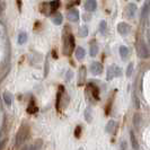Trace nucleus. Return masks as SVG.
Listing matches in <instances>:
<instances>
[{
  "mask_svg": "<svg viewBox=\"0 0 150 150\" xmlns=\"http://www.w3.org/2000/svg\"><path fill=\"white\" fill-rule=\"evenodd\" d=\"M67 34L64 33V38H63V54L64 55H70L71 52L75 49V38L74 35L69 32V28L67 26Z\"/></svg>",
  "mask_w": 150,
  "mask_h": 150,
  "instance_id": "f257e3e1",
  "label": "nucleus"
},
{
  "mask_svg": "<svg viewBox=\"0 0 150 150\" xmlns=\"http://www.w3.org/2000/svg\"><path fill=\"white\" fill-rule=\"evenodd\" d=\"M28 132H30L28 127H27V125H22L21 130L18 131V133H17V135H16V144H17V146L22 144V143L27 139Z\"/></svg>",
  "mask_w": 150,
  "mask_h": 150,
  "instance_id": "f03ea898",
  "label": "nucleus"
},
{
  "mask_svg": "<svg viewBox=\"0 0 150 150\" xmlns=\"http://www.w3.org/2000/svg\"><path fill=\"white\" fill-rule=\"evenodd\" d=\"M137 51H138V55H139L141 59H147V58H149V55H150L149 49H148V46L146 45V43H144L143 41H140V42L138 43Z\"/></svg>",
  "mask_w": 150,
  "mask_h": 150,
  "instance_id": "7ed1b4c3",
  "label": "nucleus"
},
{
  "mask_svg": "<svg viewBox=\"0 0 150 150\" xmlns=\"http://www.w3.org/2000/svg\"><path fill=\"white\" fill-rule=\"evenodd\" d=\"M122 75V70L117 66H111L107 69V80H111L114 77H120Z\"/></svg>",
  "mask_w": 150,
  "mask_h": 150,
  "instance_id": "20e7f679",
  "label": "nucleus"
},
{
  "mask_svg": "<svg viewBox=\"0 0 150 150\" xmlns=\"http://www.w3.org/2000/svg\"><path fill=\"white\" fill-rule=\"evenodd\" d=\"M137 9L138 8L134 4H129L125 7V10H124V16L127 18H134L135 14H137Z\"/></svg>",
  "mask_w": 150,
  "mask_h": 150,
  "instance_id": "39448f33",
  "label": "nucleus"
},
{
  "mask_svg": "<svg viewBox=\"0 0 150 150\" xmlns=\"http://www.w3.org/2000/svg\"><path fill=\"white\" fill-rule=\"evenodd\" d=\"M90 72L95 76L100 75L103 72V66H102V63H99V62H93L91 66H90Z\"/></svg>",
  "mask_w": 150,
  "mask_h": 150,
  "instance_id": "423d86ee",
  "label": "nucleus"
},
{
  "mask_svg": "<svg viewBox=\"0 0 150 150\" xmlns=\"http://www.w3.org/2000/svg\"><path fill=\"white\" fill-rule=\"evenodd\" d=\"M67 17L70 22H77V21L79 19V11H78V9L71 8V9L68 11Z\"/></svg>",
  "mask_w": 150,
  "mask_h": 150,
  "instance_id": "0eeeda50",
  "label": "nucleus"
},
{
  "mask_svg": "<svg viewBox=\"0 0 150 150\" xmlns=\"http://www.w3.org/2000/svg\"><path fill=\"white\" fill-rule=\"evenodd\" d=\"M86 80V67L81 66L79 68V75H78V86H83Z\"/></svg>",
  "mask_w": 150,
  "mask_h": 150,
  "instance_id": "6e6552de",
  "label": "nucleus"
},
{
  "mask_svg": "<svg viewBox=\"0 0 150 150\" xmlns=\"http://www.w3.org/2000/svg\"><path fill=\"white\" fill-rule=\"evenodd\" d=\"M117 32L120 33L121 35H128L130 33V26L127 23H120L117 25Z\"/></svg>",
  "mask_w": 150,
  "mask_h": 150,
  "instance_id": "1a4fd4ad",
  "label": "nucleus"
},
{
  "mask_svg": "<svg viewBox=\"0 0 150 150\" xmlns=\"http://www.w3.org/2000/svg\"><path fill=\"white\" fill-rule=\"evenodd\" d=\"M97 8V1L96 0H86L85 2V9L87 11H95Z\"/></svg>",
  "mask_w": 150,
  "mask_h": 150,
  "instance_id": "9d476101",
  "label": "nucleus"
},
{
  "mask_svg": "<svg viewBox=\"0 0 150 150\" xmlns=\"http://www.w3.org/2000/svg\"><path fill=\"white\" fill-rule=\"evenodd\" d=\"M88 90H90V93H91V96L95 98L96 100L99 99V90H98L97 86H95L94 83H88Z\"/></svg>",
  "mask_w": 150,
  "mask_h": 150,
  "instance_id": "9b49d317",
  "label": "nucleus"
},
{
  "mask_svg": "<svg viewBox=\"0 0 150 150\" xmlns=\"http://www.w3.org/2000/svg\"><path fill=\"white\" fill-rule=\"evenodd\" d=\"M41 11L44 14V15L49 16L51 13H52V8H51V5H50V2H43L42 5H41Z\"/></svg>",
  "mask_w": 150,
  "mask_h": 150,
  "instance_id": "f8f14e48",
  "label": "nucleus"
},
{
  "mask_svg": "<svg viewBox=\"0 0 150 150\" xmlns=\"http://www.w3.org/2000/svg\"><path fill=\"white\" fill-rule=\"evenodd\" d=\"M150 14V0H148L146 4H144V6L142 8V13H141V18L143 19H146Z\"/></svg>",
  "mask_w": 150,
  "mask_h": 150,
  "instance_id": "ddd939ff",
  "label": "nucleus"
},
{
  "mask_svg": "<svg viewBox=\"0 0 150 150\" xmlns=\"http://www.w3.org/2000/svg\"><path fill=\"white\" fill-rule=\"evenodd\" d=\"M130 140H131V146L133 150H139V142L135 138V134L133 131H130Z\"/></svg>",
  "mask_w": 150,
  "mask_h": 150,
  "instance_id": "4468645a",
  "label": "nucleus"
},
{
  "mask_svg": "<svg viewBox=\"0 0 150 150\" xmlns=\"http://www.w3.org/2000/svg\"><path fill=\"white\" fill-rule=\"evenodd\" d=\"M64 91V88L63 86H60L59 87V91H58V95H57V103H55V106H57V110L60 111V105H61V98H62V94Z\"/></svg>",
  "mask_w": 150,
  "mask_h": 150,
  "instance_id": "2eb2a0df",
  "label": "nucleus"
},
{
  "mask_svg": "<svg viewBox=\"0 0 150 150\" xmlns=\"http://www.w3.org/2000/svg\"><path fill=\"white\" fill-rule=\"evenodd\" d=\"M52 22L55 24V25H61L62 24V21H63V18H62V15H61L60 13H58V11H54V14L52 15Z\"/></svg>",
  "mask_w": 150,
  "mask_h": 150,
  "instance_id": "dca6fc26",
  "label": "nucleus"
},
{
  "mask_svg": "<svg viewBox=\"0 0 150 150\" xmlns=\"http://www.w3.org/2000/svg\"><path fill=\"white\" fill-rule=\"evenodd\" d=\"M85 54H86V52H85V49L80 47V46L76 49V58H77L78 60H83V58H85Z\"/></svg>",
  "mask_w": 150,
  "mask_h": 150,
  "instance_id": "f3484780",
  "label": "nucleus"
},
{
  "mask_svg": "<svg viewBox=\"0 0 150 150\" xmlns=\"http://www.w3.org/2000/svg\"><path fill=\"white\" fill-rule=\"evenodd\" d=\"M119 52H120L121 58H122L123 60H125V59L128 58V55H129V49L127 47V46H120V50H119Z\"/></svg>",
  "mask_w": 150,
  "mask_h": 150,
  "instance_id": "a211bd4d",
  "label": "nucleus"
},
{
  "mask_svg": "<svg viewBox=\"0 0 150 150\" xmlns=\"http://www.w3.org/2000/svg\"><path fill=\"white\" fill-rule=\"evenodd\" d=\"M27 112L30 113V114H34V113L38 112V107H36V105L34 104V99H33V98L30 99V105H28V107H27Z\"/></svg>",
  "mask_w": 150,
  "mask_h": 150,
  "instance_id": "6ab92c4d",
  "label": "nucleus"
},
{
  "mask_svg": "<svg viewBox=\"0 0 150 150\" xmlns=\"http://www.w3.org/2000/svg\"><path fill=\"white\" fill-rule=\"evenodd\" d=\"M115 127H116L115 121L111 120L107 123V125H106V132H107V133H112V131L115 130Z\"/></svg>",
  "mask_w": 150,
  "mask_h": 150,
  "instance_id": "aec40b11",
  "label": "nucleus"
},
{
  "mask_svg": "<svg viewBox=\"0 0 150 150\" xmlns=\"http://www.w3.org/2000/svg\"><path fill=\"white\" fill-rule=\"evenodd\" d=\"M4 100H5V103L7 104V105H11V103H13V97H11V94L10 93H8V91H5L4 93Z\"/></svg>",
  "mask_w": 150,
  "mask_h": 150,
  "instance_id": "412c9836",
  "label": "nucleus"
},
{
  "mask_svg": "<svg viewBox=\"0 0 150 150\" xmlns=\"http://www.w3.org/2000/svg\"><path fill=\"white\" fill-rule=\"evenodd\" d=\"M97 53H98V45L95 42H93L91 45H90V55L91 57H96Z\"/></svg>",
  "mask_w": 150,
  "mask_h": 150,
  "instance_id": "4be33fe9",
  "label": "nucleus"
},
{
  "mask_svg": "<svg viewBox=\"0 0 150 150\" xmlns=\"http://www.w3.org/2000/svg\"><path fill=\"white\" fill-rule=\"evenodd\" d=\"M133 124H134L135 128H139L141 124V116L139 113H135L134 116H133Z\"/></svg>",
  "mask_w": 150,
  "mask_h": 150,
  "instance_id": "5701e85b",
  "label": "nucleus"
},
{
  "mask_svg": "<svg viewBox=\"0 0 150 150\" xmlns=\"http://www.w3.org/2000/svg\"><path fill=\"white\" fill-rule=\"evenodd\" d=\"M26 41H27V34H26V33H21V34L18 35V40H17L18 44L23 45L24 43H26Z\"/></svg>",
  "mask_w": 150,
  "mask_h": 150,
  "instance_id": "b1692460",
  "label": "nucleus"
},
{
  "mask_svg": "<svg viewBox=\"0 0 150 150\" xmlns=\"http://www.w3.org/2000/svg\"><path fill=\"white\" fill-rule=\"evenodd\" d=\"M78 34H79V36H80V38H86V36L88 35V27H86V26H81V27L79 28Z\"/></svg>",
  "mask_w": 150,
  "mask_h": 150,
  "instance_id": "393cba45",
  "label": "nucleus"
},
{
  "mask_svg": "<svg viewBox=\"0 0 150 150\" xmlns=\"http://www.w3.org/2000/svg\"><path fill=\"white\" fill-rule=\"evenodd\" d=\"M50 5H51V8H52V11H55L60 6V1L59 0H53V1L50 2Z\"/></svg>",
  "mask_w": 150,
  "mask_h": 150,
  "instance_id": "a878e982",
  "label": "nucleus"
},
{
  "mask_svg": "<svg viewBox=\"0 0 150 150\" xmlns=\"http://www.w3.org/2000/svg\"><path fill=\"white\" fill-rule=\"evenodd\" d=\"M85 119H86V121H87L88 123L91 122V112H90L89 107L86 108V111H85Z\"/></svg>",
  "mask_w": 150,
  "mask_h": 150,
  "instance_id": "bb28decb",
  "label": "nucleus"
},
{
  "mask_svg": "<svg viewBox=\"0 0 150 150\" xmlns=\"http://www.w3.org/2000/svg\"><path fill=\"white\" fill-rule=\"evenodd\" d=\"M99 32L102 34H105L106 33V21H102L99 23Z\"/></svg>",
  "mask_w": 150,
  "mask_h": 150,
  "instance_id": "cd10ccee",
  "label": "nucleus"
},
{
  "mask_svg": "<svg viewBox=\"0 0 150 150\" xmlns=\"http://www.w3.org/2000/svg\"><path fill=\"white\" fill-rule=\"evenodd\" d=\"M132 72H133V63H130L128 66V69H127V76L130 77L132 75Z\"/></svg>",
  "mask_w": 150,
  "mask_h": 150,
  "instance_id": "c85d7f7f",
  "label": "nucleus"
},
{
  "mask_svg": "<svg viewBox=\"0 0 150 150\" xmlns=\"http://www.w3.org/2000/svg\"><path fill=\"white\" fill-rule=\"evenodd\" d=\"M80 134H81V127L78 125L75 130V137L76 138H80Z\"/></svg>",
  "mask_w": 150,
  "mask_h": 150,
  "instance_id": "c756f323",
  "label": "nucleus"
},
{
  "mask_svg": "<svg viewBox=\"0 0 150 150\" xmlns=\"http://www.w3.org/2000/svg\"><path fill=\"white\" fill-rule=\"evenodd\" d=\"M134 106H135V108H137V110H139V108H140V100L135 97V96H134Z\"/></svg>",
  "mask_w": 150,
  "mask_h": 150,
  "instance_id": "7c9ffc66",
  "label": "nucleus"
},
{
  "mask_svg": "<svg viewBox=\"0 0 150 150\" xmlns=\"http://www.w3.org/2000/svg\"><path fill=\"white\" fill-rule=\"evenodd\" d=\"M120 147H121V150H125L127 149V142L125 141H122Z\"/></svg>",
  "mask_w": 150,
  "mask_h": 150,
  "instance_id": "2f4dec72",
  "label": "nucleus"
},
{
  "mask_svg": "<svg viewBox=\"0 0 150 150\" xmlns=\"http://www.w3.org/2000/svg\"><path fill=\"white\" fill-rule=\"evenodd\" d=\"M5 143H6V140H2L1 142H0V150L2 149L4 147H5Z\"/></svg>",
  "mask_w": 150,
  "mask_h": 150,
  "instance_id": "473e14b6",
  "label": "nucleus"
},
{
  "mask_svg": "<svg viewBox=\"0 0 150 150\" xmlns=\"http://www.w3.org/2000/svg\"><path fill=\"white\" fill-rule=\"evenodd\" d=\"M71 75H72V72H71V71H68V77H67V80H70V78H71Z\"/></svg>",
  "mask_w": 150,
  "mask_h": 150,
  "instance_id": "72a5a7b5",
  "label": "nucleus"
},
{
  "mask_svg": "<svg viewBox=\"0 0 150 150\" xmlns=\"http://www.w3.org/2000/svg\"><path fill=\"white\" fill-rule=\"evenodd\" d=\"M22 150H30V147H24Z\"/></svg>",
  "mask_w": 150,
  "mask_h": 150,
  "instance_id": "f704fd0d",
  "label": "nucleus"
},
{
  "mask_svg": "<svg viewBox=\"0 0 150 150\" xmlns=\"http://www.w3.org/2000/svg\"><path fill=\"white\" fill-rule=\"evenodd\" d=\"M137 1H140V0H137Z\"/></svg>",
  "mask_w": 150,
  "mask_h": 150,
  "instance_id": "c9c22d12",
  "label": "nucleus"
},
{
  "mask_svg": "<svg viewBox=\"0 0 150 150\" xmlns=\"http://www.w3.org/2000/svg\"><path fill=\"white\" fill-rule=\"evenodd\" d=\"M80 150H81V149H80Z\"/></svg>",
  "mask_w": 150,
  "mask_h": 150,
  "instance_id": "e433bc0d",
  "label": "nucleus"
}]
</instances>
